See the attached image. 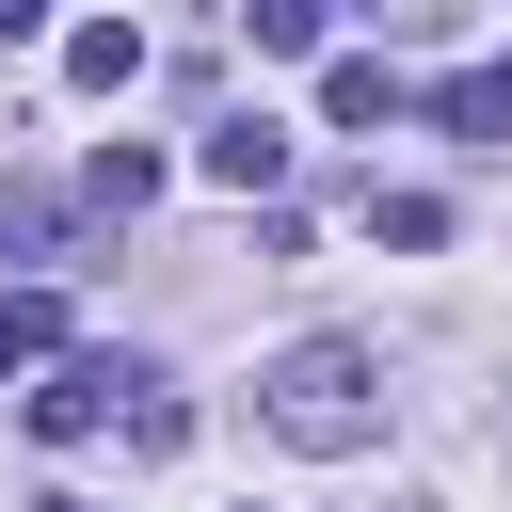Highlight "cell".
Masks as SVG:
<instances>
[{"label":"cell","mask_w":512,"mask_h":512,"mask_svg":"<svg viewBox=\"0 0 512 512\" xmlns=\"http://www.w3.org/2000/svg\"><path fill=\"white\" fill-rule=\"evenodd\" d=\"M256 432L304 448V464L384 448V352H368V336H288V352L256 368Z\"/></svg>","instance_id":"1"},{"label":"cell","mask_w":512,"mask_h":512,"mask_svg":"<svg viewBox=\"0 0 512 512\" xmlns=\"http://www.w3.org/2000/svg\"><path fill=\"white\" fill-rule=\"evenodd\" d=\"M144 384H160V368H128V352H80V368H64V384H32L16 416H32L48 448H80V432H128V416H144Z\"/></svg>","instance_id":"2"},{"label":"cell","mask_w":512,"mask_h":512,"mask_svg":"<svg viewBox=\"0 0 512 512\" xmlns=\"http://www.w3.org/2000/svg\"><path fill=\"white\" fill-rule=\"evenodd\" d=\"M208 192H240V208L288 192V128H272V112H224V128H208Z\"/></svg>","instance_id":"3"},{"label":"cell","mask_w":512,"mask_h":512,"mask_svg":"<svg viewBox=\"0 0 512 512\" xmlns=\"http://www.w3.org/2000/svg\"><path fill=\"white\" fill-rule=\"evenodd\" d=\"M64 80H80V96H128V80H144V32H128V16H80V32H64Z\"/></svg>","instance_id":"4"},{"label":"cell","mask_w":512,"mask_h":512,"mask_svg":"<svg viewBox=\"0 0 512 512\" xmlns=\"http://www.w3.org/2000/svg\"><path fill=\"white\" fill-rule=\"evenodd\" d=\"M432 128H464V144H512V48H496V64H464V80L432 96Z\"/></svg>","instance_id":"5"},{"label":"cell","mask_w":512,"mask_h":512,"mask_svg":"<svg viewBox=\"0 0 512 512\" xmlns=\"http://www.w3.org/2000/svg\"><path fill=\"white\" fill-rule=\"evenodd\" d=\"M320 112H336V128H384V112H400V80H384L368 48H336V80H320Z\"/></svg>","instance_id":"6"},{"label":"cell","mask_w":512,"mask_h":512,"mask_svg":"<svg viewBox=\"0 0 512 512\" xmlns=\"http://www.w3.org/2000/svg\"><path fill=\"white\" fill-rule=\"evenodd\" d=\"M80 192H96V208H160V144H96Z\"/></svg>","instance_id":"7"},{"label":"cell","mask_w":512,"mask_h":512,"mask_svg":"<svg viewBox=\"0 0 512 512\" xmlns=\"http://www.w3.org/2000/svg\"><path fill=\"white\" fill-rule=\"evenodd\" d=\"M368 240H400V256H432V240H448V192H384V176H368Z\"/></svg>","instance_id":"8"},{"label":"cell","mask_w":512,"mask_h":512,"mask_svg":"<svg viewBox=\"0 0 512 512\" xmlns=\"http://www.w3.org/2000/svg\"><path fill=\"white\" fill-rule=\"evenodd\" d=\"M32 352H64V288H0V368H32Z\"/></svg>","instance_id":"9"},{"label":"cell","mask_w":512,"mask_h":512,"mask_svg":"<svg viewBox=\"0 0 512 512\" xmlns=\"http://www.w3.org/2000/svg\"><path fill=\"white\" fill-rule=\"evenodd\" d=\"M32 512H96V496H32Z\"/></svg>","instance_id":"10"}]
</instances>
